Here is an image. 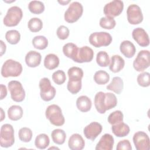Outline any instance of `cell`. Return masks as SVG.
<instances>
[{"label": "cell", "instance_id": "d6986e66", "mask_svg": "<svg viewBox=\"0 0 150 150\" xmlns=\"http://www.w3.org/2000/svg\"><path fill=\"white\" fill-rule=\"evenodd\" d=\"M42 60V56L40 53L30 50L27 53L25 56V62L28 67H36L38 66Z\"/></svg>", "mask_w": 150, "mask_h": 150}, {"label": "cell", "instance_id": "e0dca14e", "mask_svg": "<svg viewBox=\"0 0 150 150\" xmlns=\"http://www.w3.org/2000/svg\"><path fill=\"white\" fill-rule=\"evenodd\" d=\"M114 139L113 137L109 134H104L97 143L96 150H111L113 148Z\"/></svg>", "mask_w": 150, "mask_h": 150}, {"label": "cell", "instance_id": "4dcf8cb0", "mask_svg": "<svg viewBox=\"0 0 150 150\" xmlns=\"http://www.w3.org/2000/svg\"><path fill=\"white\" fill-rule=\"evenodd\" d=\"M32 44L35 48L39 50H43L48 46V40L44 36H36L32 39Z\"/></svg>", "mask_w": 150, "mask_h": 150}, {"label": "cell", "instance_id": "52a82bcc", "mask_svg": "<svg viewBox=\"0 0 150 150\" xmlns=\"http://www.w3.org/2000/svg\"><path fill=\"white\" fill-rule=\"evenodd\" d=\"M111 35L106 32H97L91 33L88 38L90 43L96 47L107 46L112 42Z\"/></svg>", "mask_w": 150, "mask_h": 150}, {"label": "cell", "instance_id": "7c38bea8", "mask_svg": "<svg viewBox=\"0 0 150 150\" xmlns=\"http://www.w3.org/2000/svg\"><path fill=\"white\" fill-rule=\"evenodd\" d=\"M127 20L132 25H138L143 21V15L141 8L136 4L129 5L127 9Z\"/></svg>", "mask_w": 150, "mask_h": 150}, {"label": "cell", "instance_id": "f1b7e54d", "mask_svg": "<svg viewBox=\"0 0 150 150\" xmlns=\"http://www.w3.org/2000/svg\"><path fill=\"white\" fill-rule=\"evenodd\" d=\"M53 141L57 145H62L64 143L66 134L64 130L62 129H55L51 133Z\"/></svg>", "mask_w": 150, "mask_h": 150}, {"label": "cell", "instance_id": "d6a6232c", "mask_svg": "<svg viewBox=\"0 0 150 150\" xmlns=\"http://www.w3.org/2000/svg\"><path fill=\"white\" fill-rule=\"evenodd\" d=\"M28 9L33 14H40L45 11L44 4L39 1H32L28 4Z\"/></svg>", "mask_w": 150, "mask_h": 150}, {"label": "cell", "instance_id": "836d02e7", "mask_svg": "<svg viewBox=\"0 0 150 150\" xmlns=\"http://www.w3.org/2000/svg\"><path fill=\"white\" fill-rule=\"evenodd\" d=\"M5 39L9 43L16 45L20 41L21 34L16 30H9L5 34Z\"/></svg>", "mask_w": 150, "mask_h": 150}, {"label": "cell", "instance_id": "9a60e30c", "mask_svg": "<svg viewBox=\"0 0 150 150\" xmlns=\"http://www.w3.org/2000/svg\"><path fill=\"white\" fill-rule=\"evenodd\" d=\"M102 129V125L100 123L92 122L85 127L83 133L86 138L94 141L101 134Z\"/></svg>", "mask_w": 150, "mask_h": 150}, {"label": "cell", "instance_id": "603a6c76", "mask_svg": "<svg viewBox=\"0 0 150 150\" xmlns=\"http://www.w3.org/2000/svg\"><path fill=\"white\" fill-rule=\"evenodd\" d=\"M91 105L92 103L90 98L86 96H81L76 100L77 108L81 112H86L89 111L91 108Z\"/></svg>", "mask_w": 150, "mask_h": 150}, {"label": "cell", "instance_id": "277c9868", "mask_svg": "<svg viewBox=\"0 0 150 150\" xmlns=\"http://www.w3.org/2000/svg\"><path fill=\"white\" fill-rule=\"evenodd\" d=\"M22 16L23 12L21 8L17 6H13L8 9L3 19L4 24L8 27L16 26L21 21Z\"/></svg>", "mask_w": 150, "mask_h": 150}, {"label": "cell", "instance_id": "ffe728a7", "mask_svg": "<svg viewBox=\"0 0 150 150\" xmlns=\"http://www.w3.org/2000/svg\"><path fill=\"white\" fill-rule=\"evenodd\" d=\"M120 50L121 53L127 58L132 57L136 52L135 46L129 40L122 41L120 44Z\"/></svg>", "mask_w": 150, "mask_h": 150}, {"label": "cell", "instance_id": "c3c4849f", "mask_svg": "<svg viewBox=\"0 0 150 150\" xmlns=\"http://www.w3.org/2000/svg\"><path fill=\"white\" fill-rule=\"evenodd\" d=\"M1 114H2V116H1V121H2L5 118V115L4 114V111L2 110V108H1Z\"/></svg>", "mask_w": 150, "mask_h": 150}, {"label": "cell", "instance_id": "f35d334b", "mask_svg": "<svg viewBox=\"0 0 150 150\" xmlns=\"http://www.w3.org/2000/svg\"><path fill=\"white\" fill-rule=\"evenodd\" d=\"M100 26L103 29H112L116 25V22L114 18L105 16L102 17L100 20Z\"/></svg>", "mask_w": 150, "mask_h": 150}, {"label": "cell", "instance_id": "1f68e13d", "mask_svg": "<svg viewBox=\"0 0 150 150\" xmlns=\"http://www.w3.org/2000/svg\"><path fill=\"white\" fill-rule=\"evenodd\" d=\"M109 80L110 75L104 70H101L97 71L94 75V81L99 85L105 84L108 82Z\"/></svg>", "mask_w": 150, "mask_h": 150}, {"label": "cell", "instance_id": "3957f363", "mask_svg": "<svg viewBox=\"0 0 150 150\" xmlns=\"http://www.w3.org/2000/svg\"><path fill=\"white\" fill-rule=\"evenodd\" d=\"M45 115L50 122L55 126H62L64 124L65 120L60 107L56 104L49 105L45 111Z\"/></svg>", "mask_w": 150, "mask_h": 150}, {"label": "cell", "instance_id": "30bf717a", "mask_svg": "<svg viewBox=\"0 0 150 150\" xmlns=\"http://www.w3.org/2000/svg\"><path fill=\"white\" fill-rule=\"evenodd\" d=\"M150 65L149 52L147 50H142L137 54L133 62V67L137 71H143L148 68Z\"/></svg>", "mask_w": 150, "mask_h": 150}, {"label": "cell", "instance_id": "8992f818", "mask_svg": "<svg viewBox=\"0 0 150 150\" xmlns=\"http://www.w3.org/2000/svg\"><path fill=\"white\" fill-rule=\"evenodd\" d=\"M83 7L79 2H73L69 5L64 12V20L68 23H74L77 21L82 16Z\"/></svg>", "mask_w": 150, "mask_h": 150}, {"label": "cell", "instance_id": "b9f144b4", "mask_svg": "<svg viewBox=\"0 0 150 150\" xmlns=\"http://www.w3.org/2000/svg\"><path fill=\"white\" fill-rule=\"evenodd\" d=\"M69 78H80L82 79L83 77V71L82 69L79 67H71L67 71Z\"/></svg>", "mask_w": 150, "mask_h": 150}, {"label": "cell", "instance_id": "5bb4252c", "mask_svg": "<svg viewBox=\"0 0 150 150\" xmlns=\"http://www.w3.org/2000/svg\"><path fill=\"white\" fill-rule=\"evenodd\" d=\"M94 57V52L91 48L87 46L79 48L76 57L73 60L74 62L83 63L90 62Z\"/></svg>", "mask_w": 150, "mask_h": 150}, {"label": "cell", "instance_id": "f546056e", "mask_svg": "<svg viewBox=\"0 0 150 150\" xmlns=\"http://www.w3.org/2000/svg\"><path fill=\"white\" fill-rule=\"evenodd\" d=\"M50 143V139L46 134H40L36 136L35 140V145L38 149H44L46 148Z\"/></svg>", "mask_w": 150, "mask_h": 150}, {"label": "cell", "instance_id": "6da1fadb", "mask_svg": "<svg viewBox=\"0 0 150 150\" xmlns=\"http://www.w3.org/2000/svg\"><path fill=\"white\" fill-rule=\"evenodd\" d=\"M117 104V98L112 93L99 91L94 97V105L100 114H104L107 110L114 108Z\"/></svg>", "mask_w": 150, "mask_h": 150}, {"label": "cell", "instance_id": "9c48e42d", "mask_svg": "<svg viewBox=\"0 0 150 150\" xmlns=\"http://www.w3.org/2000/svg\"><path fill=\"white\" fill-rule=\"evenodd\" d=\"M8 87L13 101L18 103L23 101L25 98V91L21 82L12 80L8 83Z\"/></svg>", "mask_w": 150, "mask_h": 150}, {"label": "cell", "instance_id": "83f0119b", "mask_svg": "<svg viewBox=\"0 0 150 150\" xmlns=\"http://www.w3.org/2000/svg\"><path fill=\"white\" fill-rule=\"evenodd\" d=\"M79 48L76 45L73 43H67L63 47V52L64 54L73 60L76 57Z\"/></svg>", "mask_w": 150, "mask_h": 150}, {"label": "cell", "instance_id": "bcb514c9", "mask_svg": "<svg viewBox=\"0 0 150 150\" xmlns=\"http://www.w3.org/2000/svg\"><path fill=\"white\" fill-rule=\"evenodd\" d=\"M0 42H1V54L0 55L1 56H2L5 53L6 46L5 43L2 40H0Z\"/></svg>", "mask_w": 150, "mask_h": 150}, {"label": "cell", "instance_id": "4fadbf2b", "mask_svg": "<svg viewBox=\"0 0 150 150\" xmlns=\"http://www.w3.org/2000/svg\"><path fill=\"white\" fill-rule=\"evenodd\" d=\"M133 142L137 150H149L150 141L148 135L143 131H138L133 136Z\"/></svg>", "mask_w": 150, "mask_h": 150}, {"label": "cell", "instance_id": "cb8c5ba5", "mask_svg": "<svg viewBox=\"0 0 150 150\" xmlns=\"http://www.w3.org/2000/svg\"><path fill=\"white\" fill-rule=\"evenodd\" d=\"M124 88V83L122 79L120 77L112 78L111 83L107 86V89L112 91L117 94H120Z\"/></svg>", "mask_w": 150, "mask_h": 150}, {"label": "cell", "instance_id": "7a4b0ae2", "mask_svg": "<svg viewBox=\"0 0 150 150\" xmlns=\"http://www.w3.org/2000/svg\"><path fill=\"white\" fill-rule=\"evenodd\" d=\"M22 64L14 60L8 59L3 64L1 68V75L7 78L9 77H18L22 72Z\"/></svg>", "mask_w": 150, "mask_h": 150}, {"label": "cell", "instance_id": "d4e9b609", "mask_svg": "<svg viewBox=\"0 0 150 150\" xmlns=\"http://www.w3.org/2000/svg\"><path fill=\"white\" fill-rule=\"evenodd\" d=\"M60 63L59 59L57 55L53 53L47 54L44 59V66L49 70H53L58 67Z\"/></svg>", "mask_w": 150, "mask_h": 150}, {"label": "cell", "instance_id": "f6af8a7d", "mask_svg": "<svg viewBox=\"0 0 150 150\" xmlns=\"http://www.w3.org/2000/svg\"><path fill=\"white\" fill-rule=\"evenodd\" d=\"M1 100H3L7 96V89L5 85L1 84Z\"/></svg>", "mask_w": 150, "mask_h": 150}, {"label": "cell", "instance_id": "4316f807", "mask_svg": "<svg viewBox=\"0 0 150 150\" xmlns=\"http://www.w3.org/2000/svg\"><path fill=\"white\" fill-rule=\"evenodd\" d=\"M81 79L77 78H69L67 88L73 94L78 93L81 88Z\"/></svg>", "mask_w": 150, "mask_h": 150}, {"label": "cell", "instance_id": "ac0fdd59", "mask_svg": "<svg viewBox=\"0 0 150 150\" xmlns=\"http://www.w3.org/2000/svg\"><path fill=\"white\" fill-rule=\"evenodd\" d=\"M68 145L71 150H81L84 148L85 142L80 134H73L69 138Z\"/></svg>", "mask_w": 150, "mask_h": 150}, {"label": "cell", "instance_id": "e575fe53", "mask_svg": "<svg viewBox=\"0 0 150 150\" xmlns=\"http://www.w3.org/2000/svg\"><path fill=\"white\" fill-rule=\"evenodd\" d=\"M96 62L100 67H107L110 63V60L108 53L105 51H100L96 56Z\"/></svg>", "mask_w": 150, "mask_h": 150}, {"label": "cell", "instance_id": "7dc6e473", "mask_svg": "<svg viewBox=\"0 0 150 150\" xmlns=\"http://www.w3.org/2000/svg\"><path fill=\"white\" fill-rule=\"evenodd\" d=\"M70 0H68V1H58V2L59 4H60L62 5H66L67 4H69V2H70Z\"/></svg>", "mask_w": 150, "mask_h": 150}, {"label": "cell", "instance_id": "60d3db41", "mask_svg": "<svg viewBox=\"0 0 150 150\" xmlns=\"http://www.w3.org/2000/svg\"><path fill=\"white\" fill-rule=\"evenodd\" d=\"M52 80L57 85L63 84L66 80V74L63 70H58L53 73Z\"/></svg>", "mask_w": 150, "mask_h": 150}, {"label": "cell", "instance_id": "7402d4cb", "mask_svg": "<svg viewBox=\"0 0 150 150\" xmlns=\"http://www.w3.org/2000/svg\"><path fill=\"white\" fill-rule=\"evenodd\" d=\"M111 130L112 133L118 137H125L129 133L130 131L129 126L123 122L115 125H112Z\"/></svg>", "mask_w": 150, "mask_h": 150}, {"label": "cell", "instance_id": "ee69618b", "mask_svg": "<svg viewBox=\"0 0 150 150\" xmlns=\"http://www.w3.org/2000/svg\"><path fill=\"white\" fill-rule=\"evenodd\" d=\"M117 150H131L132 146L130 142L128 139H124L120 141L117 145Z\"/></svg>", "mask_w": 150, "mask_h": 150}, {"label": "cell", "instance_id": "ba28073f", "mask_svg": "<svg viewBox=\"0 0 150 150\" xmlns=\"http://www.w3.org/2000/svg\"><path fill=\"white\" fill-rule=\"evenodd\" d=\"M40 88V96L45 101H49L54 98L56 95V89L51 85L50 80L47 77L42 78L39 83Z\"/></svg>", "mask_w": 150, "mask_h": 150}, {"label": "cell", "instance_id": "8d00e7d4", "mask_svg": "<svg viewBox=\"0 0 150 150\" xmlns=\"http://www.w3.org/2000/svg\"><path fill=\"white\" fill-rule=\"evenodd\" d=\"M124 115L120 110H116L111 112L108 117V122L111 125H115L123 122Z\"/></svg>", "mask_w": 150, "mask_h": 150}, {"label": "cell", "instance_id": "44dd1931", "mask_svg": "<svg viewBox=\"0 0 150 150\" xmlns=\"http://www.w3.org/2000/svg\"><path fill=\"white\" fill-rule=\"evenodd\" d=\"M125 66L124 59L120 55H114L111 57L110 64V70L113 73L120 71Z\"/></svg>", "mask_w": 150, "mask_h": 150}, {"label": "cell", "instance_id": "681fc988", "mask_svg": "<svg viewBox=\"0 0 150 150\" xmlns=\"http://www.w3.org/2000/svg\"><path fill=\"white\" fill-rule=\"evenodd\" d=\"M59 149V148H57V147H50V148H49V149Z\"/></svg>", "mask_w": 150, "mask_h": 150}, {"label": "cell", "instance_id": "8fae6325", "mask_svg": "<svg viewBox=\"0 0 150 150\" xmlns=\"http://www.w3.org/2000/svg\"><path fill=\"white\" fill-rule=\"evenodd\" d=\"M124 9V3L121 0H114L107 4L103 9L106 16L114 18L119 16Z\"/></svg>", "mask_w": 150, "mask_h": 150}, {"label": "cell", "instance_id": "74e56055", "mask_svg": "<svg viewBox=\"0 0 150 150\" xmlns=\"http://www.w3.org/2000/svg\"><path fill=\"white\" fill-rule=\"evenodd\" d=\"M32 130L27 127L21 128L18 132V136L19 139L24 142H29L31 141L32 138Z\"/></svg>", "mask_w": 150, "mask_h": 150}, {"label": "cell", "instance_id": "5b68a950", "mask_svg": "<svg viewBox=\"0 0 150 150\" xmlns=\"http://www.w3.org/2000/svg\"><path fill=\"white\" fill-rule=\"evenodd\" d=\"M14 142V129L12 125L9 124L2 125L0 133V144L1 147H10L13 145Z\"/></svg>", "mask_w": 150, "mask_h": 150}, {"label": "cell", "instance_id": "7bdbcfd3", "mask_svg": "<svg viewBox=\"0 0 150 150\" xmlns=\"http://www.w3.org/2000/svg\"><path fill=\"white\" fill-rule=\"evenodd\" d=\"M70 31L67 27L64 25L60 26L56 31V34L59 39L61 40L66 39L69 36Z\"/></svg>", "mask_w": 150, "mask_h": 150}, {"label": "cell", "instance_id": "d590c367", "mask_svg": "<svg viewBox=\"0 0 150 150\" xmlns=\"http://www.w3.org/2000/svg\"><path fill=\"white\" fill-rule=\"evenodd\" d=\"M28 27L30 32H38L42 29L43 23L40 19L38 18H32L28 21Z\"/></svg>", "mask_w": 150, "mask_h": 150}, {"label": "cell", "instance_id": "ab89813d", "mask_svg": "<svg viewBox=\"0 0 150 150\" xmlns=\"http://www.w3.org/2000/svg\"><path fill=\"white\" fill-rule=\"evenodd\" d=\"M138 84L143 87H147L150 85V74L148 72H143L137 76Z\"/></svg>", "mask_w": 150, "mask_h": 150}, {"label": "cell", "instance_id": "2e32d148", "mask_svg": "<svg viewBox=\"0 0 150 150\" xmlns=\"http://www.w3.org/2000/svg\"><path fill=\"white\" fill-rule=\"evenodd\" d=\"M132 36L134 40L141 47H146L149 45V36L142 28L134 29L132 33Z\"/></svg>", "mask_w": 150, "mask_h": 150}, {"label": "cell", "instance_id": "484cf974", "mask_svg": "<svg viewBox=\"0 0 150 150\" xmlns=\"http://www.w3.org/2000/svg\"><path fill=\"white\" fill-rule=\"evenodd\" d=\"M8 115L12 121H18L20 120L23 115L22 108L18 105H13L8 110Z\"/></svg>", "mask_w": 150, "mask_h": 150}]
</instances>
